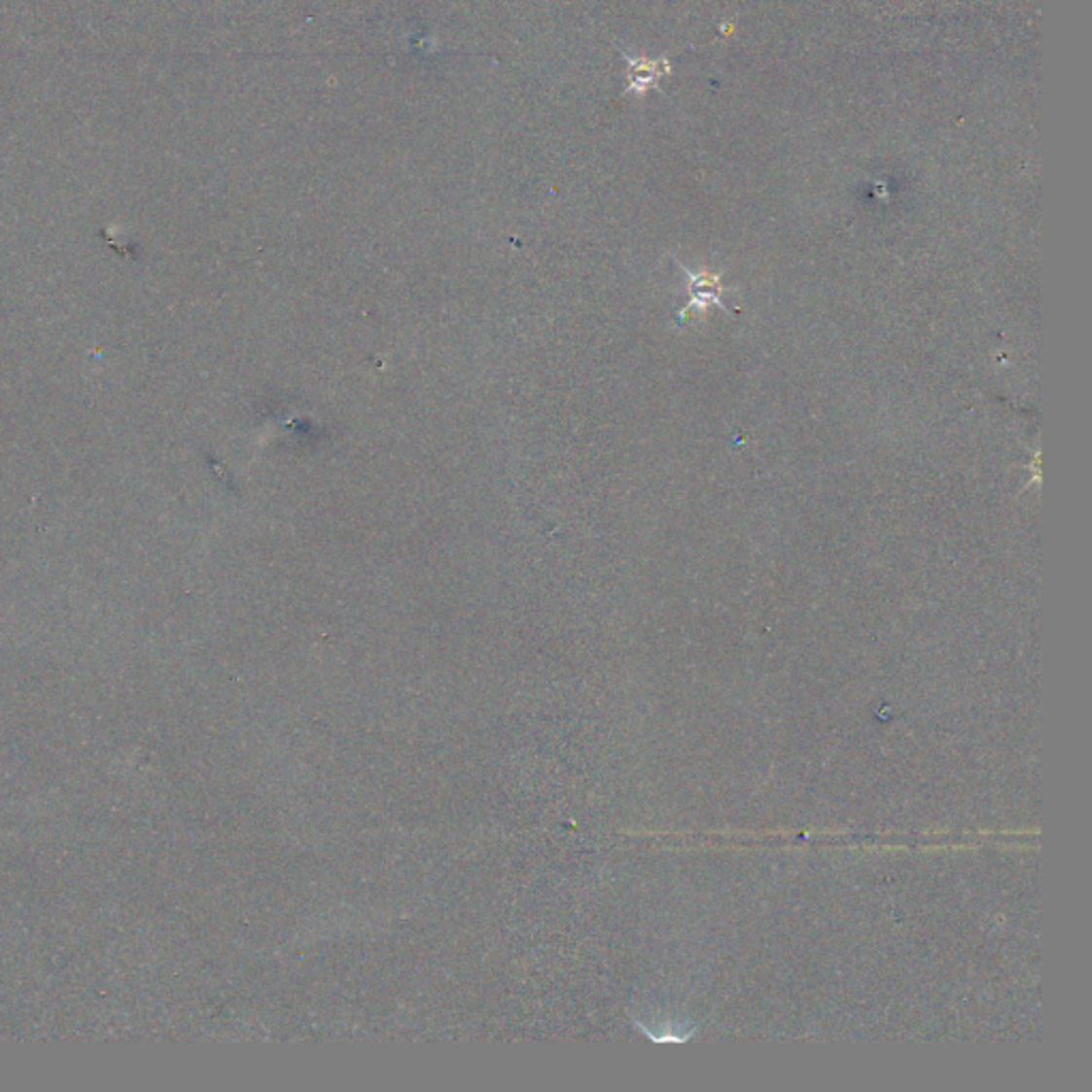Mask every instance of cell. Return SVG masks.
Here are the masks:
<instances>
[{
  "label": "cell",
  "instance_id": "obj_1",
  "mask_svg": "<svg viewBox=\"0 0 1092 1092\" xmlns=\"http://www.w3.org/2000/svg\"><path fill=\"white\" fill-rule=\"evenodd\" d=\"M686 273L691 278V284H689L691 301H689V305H687L683 312L691 310L693 305L704 307L707 303H715V305L723 307V305H722V293H723V289H722V284H720V275H709V273L693 275V273H689L687 269H686ZM683 312H681V314H683Z\"/></svg>",
  "mask_w": 1092,
  "mask_h": 1092
}]
</instances>
